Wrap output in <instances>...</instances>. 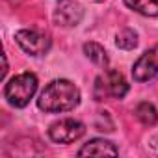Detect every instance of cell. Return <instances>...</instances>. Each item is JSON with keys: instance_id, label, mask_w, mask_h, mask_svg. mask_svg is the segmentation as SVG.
Returning <instances> with one entry per match:
<instances>
[{"instance_id": "cell-5", "label": "cell", "mask_w": 158, "mask_h": 158, "mask_svg": "<svg viewBox=\"0 0 158 158\" xmlns=\"http://www.w3.org/2000/svg\"><path fill=\"white\" fill-rule=\"evenodd\" d=\"M15 41L30 56H45L50 50V37L39 30H30V28L19 30L15 34Z\"/></svg>"}, {"instance_id": "cell-13", "label": "cell", "mask_w": 158, "mask_h": 158, "mask_svg": "<svg viewBox=\"0 0 158 158\" xmlns=\"http://www.w3.org/2000/svg\"><path fill=\"white\" fill-rule=\"evenodd\" d=\"M10 2H13V0H10ZM15 2H19V0H15Z\"/></svg>"}, {"instance_id": "cell-3", "label": "cell", "mask_w": 158, "mask_h": 158, "mask_svg": "<svg viewBox=\"0 0 158 158\" xmlns=\"http://www.w3.org/2000/svg\"><path fill=\"white\" fill-rule=\"evenodd\" d=\"M128 93V84L125 76L119 71H106L104 74L97 76L93 86V97L95 101H106V99H123Z\"/></svg>"}, {"instance_id": "cell-11", "label": "cell", "mask_w": 158, "mask_h": 158, "mask_svg": "<svg viewBox=\"0 0 158 158\" xmlns=\"http://www.w3.org/2000/svg\"><path fill=\"white\" fill-rule=\"evenodd\" d=\"M84 54L97 65H108V54L99 43H93V41L86 43L84 45Z\"/></svg>"}, {"instance_id": "cell-4", "label": "cell", "mask_w": 158, "mask_h": 158, "mask_svg": "<svg viewBox=\"0 0 158 158\" xmlns=\"http://www.w3.org/2000/svg\"><path fill=\"white\" fill-rule=\"evenodd\" d=\"M84 132H86L84 123L78 119H73V117L60 119V121L52 123L48 128V136L56 143H73L76 139H80L84 136Z\"/></svg>"}, {"instance_id": "cell-12", "label": "cell", "mask_w": 158, "mask_h": 158, "mask_svg": "<svg viewBox=\"0 0 158 158\" xmlns=\"http://www.w3.org/2000/svg\"><path fill=\"white\" fill-rule=\"evenodd\" d=\"M115 45L123 50H132L138 47V34L130 28H123L115 35Z\"/></svg>"}, {"instance_id": "cell-1", "label": "cell", "mask_w": 158, "mask_h": 158, "mask_svg": "<svg viewBox=\"0 0 158 158\" xmlns=\"http://www.w3.org/2000/svg\"><path fill=\"white\" fill-rule=\"evenodd\" d=\"M80 104V89L71 80L58 78L52 80L39 95L37 106L43 112L58 114V112H71Z\"/></svg>"}, {"instance_id": "cell-10", "label": "cell", "mask_w": 158, "mask_h": 158, "mask_svg": "<svg viewBox=\"0 0 158 158\" xmlns=\"http://www.w3.org/2000/svg\"><path fill=\"white\" fill-rule=\"evenodd\" d=\"M123 2L139 15L158 17V0H123Z\"/></svg>"}, {"instance_id": "cell-9", "label": "cell", "mask_w": 158, "mask_h": 158, "mask_svg": "<svg viewBox=\"0 0 158 158\" xmlns=\"http://www.w3.org/2000/svg\"><path fill=\"white\" fill-rule=\"evenodd\" d=\"M138 121L145 127H154L158 123V110L154 108V104L151 102H139L134 110Z\"/></svg>"}, {"instance_id": "cell-7", "label": "cell", "mask_w": 158, "mask_h": 158, "mask_svg": "<svg viewBox=\"0 0 158 158\" xmlns=\"http://www.w3.org/2000/svg\"><path fill=\"white\" fill-rule=\"evenodd\" d=\"M158 74V45L145 50L132 67V76L136 82H147Z\"/></svg>"}, {"instance_id": "cell-6", "label": "cell", "mask_w": 158, "mask_h": 158, "mask_svg": "<svg viewBox=\"0 0 158 158\" xmlns=\"http://www.w3.org/2000/svg\"><path fill=\"white\" fill-rule=\"evenodd\" d=\"M82 17H84V10L74 0H58L56 10L52 13L54 23L63 28H73L76 24H80Z\"/></svg>"}, {"instance_id": "cell-2", "label": "cell", "mask_w": 158, "mask_h": 158, "mask_svg": "<svg viewBox=\"0 0 158 158\" xmlns=\"http://www.w3.org/2000/svg\"><path fill=\"white\" fill-rule=\"evenodd\" d=\"M37 91V76L30 71L13 76L4 88V97L10 106L24 108Z\"/></svg>"}, {"instance_id": "cell-8", "label": "cell", "mask_w": 158, "mask_h": 158, "mask_svg": "<svg viewBox=\"0 0 158 158\" xmlns=\"http://www.w3.org/2000/svg\"><path fill=\"white\" fill-rule=\"evenodd\" d=\"M117 156L119 154V149L108 141V139H102V138H95L91 141H88L80 151H78V156Z\"/></svg>"}, {"instance_id": "cell-14", "label": "cell", "mask_w": 158, "mask_h": 158, "mask_svg": "<svg viewBox=\"0 0 158 158\" xmlns=\"http://www.w3.org/2000/svg\"><path fill=\"white\" fill-rule=\"evenodd\" d=\"M97 2H101V0H97Z\"/></svg>"}]
</instances>
